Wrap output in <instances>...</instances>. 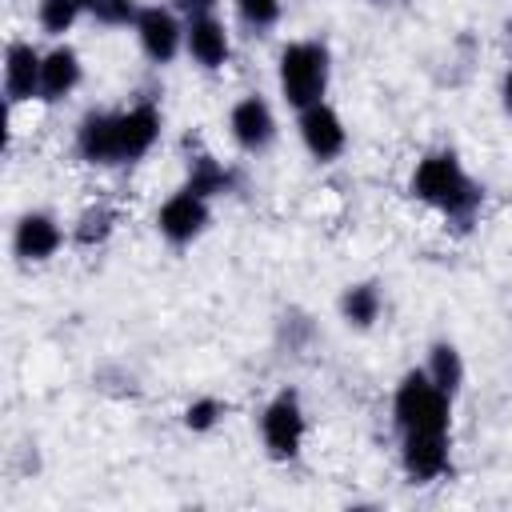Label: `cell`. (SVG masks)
<instances>
[{"mask_svg": "<svg viewBox=\"0 0 512 512\" xmlns=\"http://www.w3.org/2000/svg\"><path fill=\"white\" fill-rule=\"evenodd\" d=\"M408 192H412V200H420L424 208L444 216V224H452L460 232L472 228L484 208V184L464 168V160L452 148L424 152L408 176Z\"/></svg>", "mask_w": 512, "mask_h": 512, "instance_id": "obj_1", "label": "cell"}, {"mask_svg": "<svg viewBox=\"0 0 512 512\" xmlns=\"http://www.w3.org/2000/svg\"><path fill=\"white\" fill-rule=\"evenodd\" d=\"M308 436V412L300 404L296 388H280L264 408H260V444L264 456L276 464H292L304 448Z\"/></svg>", "mask_w": 512, "mask_h": 512, "instance_id": "obj_4", "label": "cell"}, {"mask_svg": "<svg viewBox=\"0 0 512 512\" xmlns=\"http://www.w3.org/2000/svg\"><path fill=\"white\" fill-rule=\"evenodd\" d=\"M208 224H212V200L192 192V188H184V184L156 208V232L172 248L196 244L208 232Z\"/></svg>", "mask_w": 512, "mask_h": 512, "instance_id": "obj_5", "label": "cell"}, {"mask_svg": "<svg viewBox=\"0 0 512 512\" xmlns=\"http://www.w3.org/2000/svg\"><path fill=\"white\" fill-rule=\"evenodd\" d=\"M296 136H300L304 152H308L316 164H332V160H340L344 148H348L344 116H340L328 100H320V104L296 112Z\"/></svg>", "mask_w": 512, "mask_h": 512, "instance_id": "obj_7", "label": "cell"}, {"mask_svg": "<svg viewBox=\"0 0 512 512\" xmlns=\"http://www.w3.org/2000/svg\"><path fill=\"white\" fill-rule=\"evenodd\" d=\"M380 312H384V292H380L376 280H356L340 292V320L348 328L368 332V328H376Z\"/></svg>", "mask_w": 512, "mask_h": 512, "instance_id": "obj_17", "label": "cell"}, {"mask_svg": "<svg viewBox=\"0 0 512 512\" xmlns=\"http://www.w3.org/2000/svg\"><path fill=\"white\" fill-rule=\"evenodd\" d=\"M80 4H84V12H92V8L100 4V0H80Z\"/></svg>", "mask_w": 512, "mask_h": 512, "instance_id": "obj_26", "label": "cell"}, {"mask_svg": "<svg viewBox=\"0 0 512 512\" xmlns=\"http://www.w3.org/2000/svg\"><path fill=\"white\" fill-rule=\"evenodd\" d=\"M132 36L152 64H172L184 52V16L172 4H144L132 24Z\"/></svg>", "mask_w": 512, "mask_h": 512, "instance_id": "obj_6", "label": "cell"}, {"mask_svg": "<svg viewBox=\"0 0 512 512\" xmlns=\"http://www.w3.org/2000/svg\"><path fill=\"white\" fill-rule=\"evenodd\" d=\"M232 8L240 16V24L248 32H260V36L272 32L280 24V16H284V0H232Z\"/></svg>", "mask_w": 512, "mask_h": 512, "instance_id": "obj_21", "label": "cell"}, {"mask_svg": "<svg viewBox=\"0 0 512 512\" xmlns=\"http://www.w3.org/2000/svg\"><path fill=\"white\" fill-rule=\"evenodd\" d=\"M424 372L428 380L444 392V396H460L464 392V380H468V364H464V352L452 344V340H432L428 344V356H424Z\"/></svg>", "mask_w": 512, "mask_h": 512, "instance_id": "obj_16", "label": "cell"}, {"mask_svg": "<svg viewBox=\"0 0 512 512\" xmlns=\"http://www.w3.org/2000/svg\"><path fill=\"white\" fill-rule=\"evenodd\" d=\"M400 468L412 484H432L452 468V432H408L400 436Z\"/></svg>", "mask_w": 512, "mask_h": 512, "instance_id": "obj_10", "label": "cell"}, {"mask_svg": "<svg viewBox=\"0 0 512 512\" xmlns=\"http://www.w3.org/2000/svg\"><path fill=\"white\" fill-rule=\"evenodd\" d=\"M500 108L512 116V64H508V72H504V80H500Z\"/></svg>", "mask_w": 512, "mask_h": 512, "instance_id": "obj_25", "label": "cell"}, {"mask_svg": "<svg viewBox=\"0 0 512 512\" xmlns=\"http://www.w3.org/2000/svg\"><path fill=\"white\" fill-rule=\"evenodd\" d=\"M80 16H84L80 0H36V24L52 40H64V32H72Z\"/></svg>", "mask_w": 512, "mask_h": 512, "instance_id": "obj_19", "label": "cell"}, {"mask_svg": "<svg viewBox=\"0 0 512 512\" xmlns=\"http://www.w3.org/2000/svg\"><path fill=\"white\" fill-rule=\"evenodd\" d=\"M84 80V64H80V52L64 40H56L48 52H44V68H40V100L44 104H60L64 96H72Z\"/></svg>", "mask_w": 512, "mask_h": 512, "instance_id": "obj_15", "label": "cell"}, {"mask_svg": "<svg viewBox=\"0 0 512 512\" xmlns=\"http://www.w3.org/2000/svg\"><path fill=\"white\" fill-rule=\"evenodd\" d=\"M184 20H196V16H208V12H216V0H168Z\"/></svg>", "mask_w": 512, "mask_h": 512, "instance_id": "obj_24", "label": "cell"}, {"mask_svg": "<svg viewBox=\"0 0 512 512\" xmlns=\"http://www.w3.org/2000/svg\"><path fill=\"white\" fill-rule=\"evenodd\" d=\"M40 68H44V52L32 40H12L4 48V100L12 108L40 100Z\"/></svg>", "mask_w": 512, "mask_h": 512, "instance_id": "obj_14", "label": "cell"}, {"mask_svg": "<svg viewBox=\"0 0 512 512\" xmlns=\"http://www.w3.org/2000/svg\"><path fill=\"white\" fill-rule=\"evenodd\" d=\"M228 136H232V144H236L240 152H248V156L268 152V148L276 144V136H280V124H276L272 104H268L260 92L240 96V100L232 104V112H228Z\"/></svg>", "mask_w": 512, "mask_h": 512, "instance_id": "obj_8", "label": "cell"}, {"mask_svg": "<svg viewBox=\"0 0 512 512\" xmlns=\"http://www.w3.org/2000/svg\"><path fill=\"white\" fill-rule=\"evenodd\" d=\"M140 8H144L140 0H100L92 8V20L104 24V28H132L136 16H140Z\"/></svg>", "mask_w": 512, "mask_h": 512, "instance_id": "obj_23", "label": "cell"}, {"mask_svg": "<svg viewBox=\"0 0 512 512\" xmlns=\"http://www.w3.org/2000/svg\"><path fill=\"white\" fill-rule=\"evenodd\" d=\"M184 188H192V192H200V196H224V192H232L236 188V172L228 168V164H220L216 156H208V152H200V156H192L188 160V176H184Z\"/></svg>", "mask_w": 512, "mask_h": 512, "instance_id": "obj_18", "label": "cell"}, {"mask_svg": "<svg viewBox=\"0 0 512 512\" xmlns=\"http://www.w3.org/2000/svg\"><path fill=\"white\" fill-rule=\"evenodd\" d=\"M112 232H116V212H112V208H104V204L84 208V212H80V220L72 224V240H76L80 248H96V244H104Z\"/></svg>", "mask_w": 512, "mask_h": 512, "instance_id": "obj_20", "label": "cell"}, {"mask_svg": "<svg viewBox=\"0 0 512 512\" xmlns=\"http://www.w3.org/2000/svg\"><path fill=\"white\" fill-rule=\"evenodd\" d=\"M64 248V224L48 208H28L12 224V256L20 264H48Z\"/></svg>", "mask_w": 512, "mask_h": 512, "instance_id": "obj_9", "label": "cell"}, {"mask_svg": "<svg viewBox=\"0 0 512 512\" xmlns=\"http://www.w3.org/2000/svg\"><path fill=\"white\" fill-rule=\"evenodd\" d=\"M392 428L408 432H452V396H444L424 368H408L392 392Z\"/></svg>", "mask_w": 512, "mask_h": 512, "instance_id": "obj_3", "label": "cell"}, {"mask_svg": "<svg viewBox=\"0 0 512 512\" xmlns=\"http://www.w3.org/2000/svg\"><path fill=\"white\" fill-rule=\"evenodd\" d=\"M72 148L84 164L92 168H116L120 164V144H116V112H104V108H92L76 120V132H72Z\"/></svg>", "mask_w": 512, "mask_h": 512, "instance_id": "obj_12", "label": "cell"}, {"mask_svg": "<svg viewBox=\"0 0 512 512\" xmlns=\"http://www.w3.org/2000/svg\"><path fill=\"white\" fill-rule=\"evenodd\" d=\"M332 84V48L320 36L288 40L276 56V88L288 108H312L328 96Z\"/></svg>", "mask_w": 512, "mask_h": 512, "instance_id": "obj_2", "label": "cell"}, {"mask_svg": "<svg viewBox=\"0 0 512 512\" xmlns=\"http://www.w3.org/2000/svg\"><path fill=\"white\" fill-rule=\"evenodd\" d=\"M184 52L192 56L196 68L220 72L232 60V32H228V24L216 12L196 16V20H184Z\"/></svg>", "mask_w": 512, "mask_h": 512, "instance_id": "obj_13", "label": "cell"}, {"mask_svg": "<svg viewBox=\"0 0 512 512\" xmlns=\"http://www.w3.org/2000/svg\"><path fill=\"white\" fill-rule=\"evenodd\" d=\"M160 132H164V112H160L156 104H148V100H140V104L116 112L120 164H136V160H144V156L156 148Z\"/></svg>", "mask_w": 512, "mask_h": 512, "instance_id": "obj_11", "label": "cell"}, {"mask_svg": "<svg viewBox=\"0 0 512 512\" xmlns=\"http://www.w3.org/2000/svg\"><path fill=\"white\" fill-rule=\"evenodd\" d=\"M224 400H216V396H196L188 408H184V428L188 432H196V436H204V432H212L220 420H224Z\"/></svg>", "mask_w": 512, "mask_h": 512, "instance_id": "obj_22", "label": "cell"}]
</instances>
